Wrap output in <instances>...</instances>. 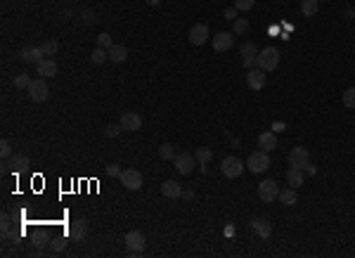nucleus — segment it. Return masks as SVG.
Listing matches in <instances>:
<instances>
[{
    "instance_id": "obj_37",
    "label": "nucleus",
    "mask_w": 355,
    "mask_h": 258,
    "mask_svg": "<svg viewBox=\"0 0 355 258\" xmlns=\"http://www.w3.org/2000/svg\"><path fill=\"white\" fill-rule=\"evenodd\" d=\"M121 123H119V126H107V128H104V135L107 137H116V135H121Z\"/></svg>"
},
{
    "instance_id": "obj_34",
    "label": "nucleus",
    "mask_w": 355,
    "mask_h": 258,
    "mask_svg": "<svg viewBox=\"0 0 355 258\" xmlns=\"http://www.w3.org/2000/svg\"><path fill=\"white\" fill-rule=\"evenodd\" d=\"M256 5V0H234V10L237 12H246V10H251Z\"/></svg>"
},
{
    "instance_id": "obj_35",
    "label": "nucleus",
    "mask_w": 355,
    "mask_h": 258,
    "mask_svg": "<svg viewBox=\"0 0 355 258\" xmlns=\"http://www.w3.org/2000/svg\"><path fill=\"white\" fill-rule=\"evenodd\" d=\"M0 156H3V159H10V156H12V145H10V140H3V142H0Z\"/></svg>"
},
{
    "instance_id": "obj_21",
    "label": "nucleus",
    "mask_w": 355,
    "mask_h": 258,
    "mask_svg": "<svg viewBox=\"0 0 355 258\" xmlns=\"http://www.w3.org/2000/svg\"><path fill=\"white\" fill-rule=\"evenodd\" d=\"M303 180H306V173H303V168H299V166H289V170H287V183H289V187L299 190L301 185H303Z\"/></svg>"
},
{
    "instance_id": "obj_3",
    "label": "nucleus",
    "mask_w": 355,
    "mask_h": 258,
    "mask_svg": "<svg viewBox=\"0 0 355 258\" xmlns=\"http://www.w3.org/2000/svg\"><path fill=\"white\" fill-rule=\"evenodd\" d=\"M119 180H121V185L126 187V190H130V192L140 190V187H142V183H144V180H142V173H140V170H135V168L121 170Z\"/></svg>"
},
{
    "instance_id": "obj_33",
    "label": "nucleus",
    "mask_w": 355,
    "mask_h": 258,
    "mask_svg": "<svg viewBox=\"0 0 355 258\" xmlns=\"http://www.w3.org/2000/svg\"><path fill=\"white\" fill-rule=\"evenodd\" d=\"M343 104H346L348 109H355V85L343 93Z\"/></svg>"
},
{
    "instance_id": "obj_10",
    "label": "nucleus",
    "mask_w": 355,
    "mask_h": 258,
    "mask_svg": "<svg viewBox=\"0 0 355 258\" xmlns=\"http://www.w3.org/2000/svg\"><path fill=\"white\" fill-rule=\"evenodd\" d=\"M239 57H242V67L253 69L256 67V60H258V48L253 43H244L242 50H239Z\"/></svg>"
},
{
    "instance_id": "obj_14",
    "label": "nucleus",
    "mask_w": 355,
    "mask_h": 258,
    "mask_svg": "<svg viewBox=\"0 0 355 258\" xmlns=\"http://www.w3.org/2000/svg\"><path fill=\"white\" fill-rule=\"evenodd\" d=\"M306 163H310V152L306 147H294V150L289 152V166L306 168Z\"/></svg>"
},
{
    "instance_id": "obj_42",
    "label": "nucleus",
    "mask_w": 355,
    "mask_h": 258,
    "mask_svg": "<svg viewBox=\"0 0 355 258\" xmlns=\"http://www.w3.org/2000/svg\"><path fill=\"white\" fill-rule=\"evenodd\" d=\"M83 17H85V19H83L85 24H93V21H95V14L93 12H83Z\"/></svg>"
},
{
    "instance_id": "obj_23",
    "label": "nucleus",
    "mask_w": 355,
    "mask_h": 258,
    "mask_svg": "<svg viewBox=\"0 0 355 258\" xmlns=\"http://www.w3.org/2000/svg\"><path fill=\"white\" fill-rule=\"evenodd\" d=\"M19 57H21V62H28V64H31V62H34V64H38L41 60H45V54H43L41 45H38V48H24L19 52Z\"/></svg>"
},
{
    "instance_id": "obj_43",
    "label": "nucleus",
    "mask_w": 355,
    "mask_h": 258,
    "mask_svg": "<svg viewBox=\"0 0 355 258\" xmlns=\"http://www.w3.org/2000/svg\"><path fill=\"white\" fill-rule=\"evenodd\" d=\"M144 3H147V5H159L161 0H144Z\"/></svg>"
},
{
    "instance_id": "obj_13",
    "label": "nucleus",
    "mask_w": 355,
    "mask_h": 258,
    "mask_svg": "<svg viewBox=\"0 0 355 258\" xmlns=\"http://www.w3.org/2000/svg\"><path fill=\"white\" fill-rule=\"evenodd\" d=\"M121 128L128 130V133H135V130L142 128V116L135 114V111H126V114H121Z\"/></svg>"
},
{
    "instance_id": "obj_40",
    "label": "nucleus",
    "mask_w": 355,
    "mask_h": 258,
    "mask_svg": "<svg viewBox=\"0 0 355 258\" xmlns=\"http://www.w3.org/2000/svg\"><path fill=\"white\" fill-rule=\"evenodd\" d=\"M52 249H55V251H64V239H52Z\"/></svg>"
},
{
    "instance_id": "obj_1",
    "label": "nucleus",
    "mask_w": 355,
    "mask_h": 258,
    "mask_svg": "<svg viewBox=\"0 0 355 258\" xmlns=\"http://www.w3.org/2000/svg\"><path fill=\"white\" fill-rule=\"evenodd\" d=\"M256 67L263 69V71H275L280 67V50L277 48H263L258 52V60H256Z\"/></svg>"
},
{
    "instance_id": "obj_30",
    "label": "nucleus",
    "mask_w": 355,
    "mask_h": 258,
    "mask_svg": "<svg viewBox=\"0 0 355 258\" xmlns=\"http://www.w3.org/2000/svg\"><path fill=\"white\" fill-rule=\"evenodd\" d=\"M194 159H197V161L201 163V166H206V163H209V161L213 159V152L209 150V147H199L197 154H194Z\"/></svg>"
},
{
    "instance_id": "obj_18",
    "label": "nucleus",
    "mask_w": 355,
    "mask_h": 258,
    "mask_svg": "<svg viewBox=\"0 0 355 258\" xmlns=\"http://www.w3.org/2000/svg\"><path fill=\"white\" fill-rule=\"evenodd\" d=\"M31 242H34L36 249H48L50 244H52V237H50V232L45 230V227H36L34 235H31Z\"/></svg>"
},
{
    "instance_id": "obj_41",
    "label": "nucleus",
    "mask_w": 355,
    "mask_h": 258,
    "mask_svg": "<svg viewBox=\"0 0 355 258\" xmlns=\"http://www.w3.org/2000/svg\"><path fill=\"white\" fill-rule=\"evenodd\" d=\"M303 173H308V176H315V173H317V168H315L313 163H306V168H303Z\"/></svg>"
},
{
    "instance_id": "obj_31",
    "label": "nucleus",
    "mask_w": 355,
    "mask_h": 258,
    "mask_svg": "<svg viewBox=\"0 0 355 258\" xmlns=\"http://www.w3.org/2000/svg\"><path fill=\"white\" fill-rule=\"evenodd\" d=\"M31 81H34V78H31L28 74H17V76H14V88L24 90V88H28V85H31Z\"/></svg>"
},
{
    "instance_id": "obj_9",
    "label": "nucleus",
    "mask_w": 355,
    "mask_h": 258,
    "mask_svg": "<svg viewBox=\"0 0 355 258\" xmlns=\"http://www.w3.org/2000/svg\"><path fill=\"white\" fill-rule=\"evenodd\" d=\"M126 246H128L133 253H142L144 246H147V237H144L140 230H130L126 235Z\"/></svg>"
},
{
    "instance_id": "obj_11",
    "label": "nucleus",
    "mask_w": 355,
    "mask_h": 258,
    "mask_svg": "<svg viewBox=\"0 0 355 258\" xmlns=\"http://www.w3.org/2000/svg\"><path fill=\"white\" fill-rule=\"evenodd\" d=\"M234 45V34L232 31H220L213 36V50L216 52H227Z\"/></svg>"
},
{
    "instance_id": "obj_44",
    "label": "nucleus",
    "mask_w": 355,
    "mask_h": 258,
    "mask_svg": "<svg viewBox=\"0 0 355 258\" xmlns=\"http://www.w3.org/2000/svg\"><path fill=\"white\" fill-rule=\"evenodd\" d=\"M317 3H327V0H317Z\"/></svg>"
},
{
    "instance_id": "obj_32",
    "label": "nucleus",
    "mask_w": 355,
    "mask_h": 258,
    "mask_svg": "<svg viewBox=\"0 0 355 258\" xmlns=\"http://www.w3.org/2000/svg\"><path fill=\"white\" fill-rule=\"evenodd\" d=\"M111 45H114V41H111V36H109V34H100V36H97V48L109 50Z\"/></svg>"
},
{
    "instance_id": "obj_25",
    "label": "nucleus",
    "mask_w": 355,
    "mask_h": 258,
    "mask_svg": "<svg viewBox=\"0 0 355 258\" xmlns=\"http://www.w3.org/2000/svg\"><path fill=\"white\" fill-rule=\"evenodd\" d=\"M280 202L284 206H294L299 202V192L294 187H289V190H280Z\"/></svg>"
},
{
    "instance_id": "obj_12",
    "label": "nucleus",
    "mask_w": 355,
    "mask_h": 258,
    "mask_svg": "<svg viewBox=\"0 0 355 258\" xmlns=\"http://www.w3.org/2000/svg\"><path fill=\"white\" fill-rule=\"evenodd\" d=\"M265 71H263V69H249V74H246V85H249V88L251 90H263L265 88Z\"/></svg>"
},
{
    "instance_id": "obj_5",
    "label": "nucleus",
    "mask_w": 355,
    "mask_h": 258,
    "mask_svg": "<svg viewBox=\"0 0 355 258\" xmlns=\"http://www.w3.org/2000/svg\"><path fill=\"white\" fill-rule=\"evenodd\" d=\"M28 168H31V161L24 154H14L10 159H5V163H3V170H10V173H26Z\"/></svg>"
},
{
    "instance_id": "obj_4",
    "label": "nucleus",
    "mask_w": 355,
    "mask_h": 258,
    "mask_svg": "<svg viewBox=\"0 0 355 258\" xmlns=\"http://www.w3.org/2000/svg\"><path fill=\"white\" fill-rule=\"evenodd\" d=\"M220 170H223L225 178H239L244 173V163H242L239 156H225V159L220 161Z\"/></svg>"
},
{
    "instance_id": "obj_19",
    "label": "nucleus",
    "mask_w": 355,
    "mask_h": 258,
    "mask_svg": "<svg viewBox=\"0 0 355 258\" xmlns=\"http://www.w3.org/2000/svg\"><path fill=\"white\" fill-rule=\"evenodd\" d=\"M161 194L168 199H180L185 192H183V187H180V183H175V180H164V183H161Z\"/></svg>"
},
{
    "instance_id": "obj_16",
    "label": "nucleus",
    "mask_w": 355,
    "mask_h": 258,
    "mask_svg": "<svg viewBox=\"0 0 355 258\" xmlns=\"http://www.w3.org/2000/svg\"><path fill=\"white\" fill-rule=\"evenodd\" d=\"M187 38H190L192 45H204V43L209 41V26H206V24H194V26L190 28Z\"/></svg>"
},
{
    "instance_id": "obj_22",
    "label": "nucleus",
    "mask_w": 355,
    "mask_h": 258,
    "mask_svg": "<svg viewBox=\"0 0 355 258\" xmlns=\"http://www.w3.org/2000/svg\"><path fill=\"white\" fill-rule=\"evenodd\" d=\"M251 227H253V232H256L260 239H268L270 235H273V225L268 223V220H260V218H253Z\"/></svg>"
},
{
    "instance_id": "obj_29",
    "label": "nucleus",
    "mask_w": 355,
    "mask_h": 258,
    "mask_svg": "<svg viewBox=\"0 0 355 258\" xmlns=\"http://www.w3.org/2000/svg\"><path fill=\"white\" fill-rule=\"evenodd\" d=\"M90 60H93V64H104V62L109 60V50L95 48V50H93V54H90Z\"/></svg>"
},
{
    "instance_id": "obj_6",
    "label": "nucleus",
    "mask_w": 355,
    "mask_h": 258,
    "mask_svg": "<svg viewBox=\"0 0 355 258\" xmlns=\"http://www.w3.org/2000/svg\"><path fill=\"white\" fill-rule=\"evenodd\" d=\"M88 230H90L88 220H85V218H76V220H71V225H69V239H71V242H83V239L88 237Z\"/></svg>"
},
{
    "instance_id": "obj_15",
    "label": "nucleus",
    "mask_w": 355,
    "mask_h": 258,
    "mask_svg": "<svg viewBox=\"0 0 355 258\" xmlns=\"http://www.w3.org/2000/svg\"><path fill=\"white\" fill-rule=\"evenodd\" d=\"M173 163H175V170L178 173H183V176H187V173H192L194 170V163H197V159L192 154H178L175 159H173Z\"/></svg>"
},
{
    "instance_id": "obj_17",
    "label": "nucleus",
    "mask_w": 355,
    "mask_h": 258,
    "mask_svg": "<svg viewBox=\"0 0 355 258\" xmlns=\"http://www.w3.org/2000/svg\"><path fill=\"white\" fill-rule=\"evenodd\" d=\"M36 74L41 76V78H52V76L57 74V64L52 57H45V60H41L38 64H36Z\"/></svg>"
},
{
    "instance_id": "obj_20",
    "label": "nucleus",
    "mask_w": 355,
    "mask_h": 258,
    "mask_svg": "<svg viewBox=\"0 0 355 258\" xmlns=\"http://www.w3.org/2000/svg\"><path fill=\"white\" fill-rule=\"evenodd\" d=\"M258 147L263 152L277 150V135H275V130H265V133H260V135H258Z\"/></svg>"
},
{
    "instance_id": "obj_2",
    "label": "nucleus",
    "mask_w": 355,
    "mask_h": 258,
    "mask_svg": "<svg viewBox=\"0 0 355 258\" xmlns=\"http://www.w3.org/2000/svg\"><path fill=\"white\" fill-rule=\"evenodd\" d=\"M246 168H249V173H263V170H268L270 168V156H268V152H263V150L251 152L249 159H246Z\"/></svg>"
},
{
    "instance_id": "obj_38",
    "label": "nucleus",
    "mask_w": 355,
    "mask_h": 258,
    "mask_svg": "<svg viewBox=\"0 0 355 258\" xmlns=\"http://www.w3.org/2000/svg\"><path fill=\"white\" fill-rule=\"evenodd\" d=\"M107 176H109V178H119V176H121V166H119V163H109V166H107Z\"/></svg>"
},
{
    "instance_id": "obj_39",
    "label": "nucleus",
    "mask_w": 355,
    "mask_h": 258,
    "mask_svg": "<svg viewBox=\"0 0 355 258\" xmlns=\"http://www.w3.org/2000/svg\"><path fill=\"white\" fill-rule=\"evenodd\" d=\"M223 17H225L227 21H234L237 19V10H234V7H227L225 12H223Z\"/></svg>"
},
{
    "instance_id": "obj_7",
    "label": "nucleus",
    "mask_w": 355,
    "mask_h": 258,
    "mask_svg": "<svg viewBox=\"0 0 355 258\" xmlns=\"http://www.w3.org/2000/svg\"><path fill=\"white\" fill-rule=\"evenodd\" d=\"M258 197L263 204H270V202H275V199L280 197V187H277V183L275 180H263V183L258 185Z\"/></svg>"
},
{
    "instance_id": "obj_28",
    "label": "nucleus",
    "mask_w": 355,
    "mask_h": 258,
    "mask_svg": "<svg viewBox=\"0 0 355 258\" xmlns=\"http://www.w3.org/2000/svg\"><path fill=\"white\" fill-rule=\"evenodd\" d=\"M41 50H43V54H45V57H55L57 50H60V43H57L55 38H50V41H45L41 45Z\"/></svg>"
},
{
    "instance_id": "obj_26",
    "label": "nucleus",
    "mask_w": 355,
    "mask_h": 258,
    "mask_svg": "<svg viewBox=\"0 0 355 258\" xmlns=\"http://www.w3.org/2000/svg\"><path fill=\"white\" fill-rule=\"evenodd\" d=\"M317 7H320L317 0H301V14H303V17H315V14H317Z\"/></svg>"
},
{
    "instance_id": "obj_8",
    "label": "nucleus",
    "mask_w": 355,
    "mask_h": 258,
    "mask_svg": "<svg viewBox=\"0 0 355 258\" xmlns=\"http://www.w3.org/2000/svg\"><path fill=\"white\" fill-rule=\"evenodd\" d=\"M28 97L34 100V102H45L50 95V88L48 83H45V78H38V81H31V85H28Z\"/></svg>"
},
{
    "instance_id": "obj_27",
    "label": "nucleus",
    "mask_w": 355,
    "mask_h": 258,
    "mask_svg": "<svg viewBox=\"0 0 355 258\" xmlns=\"http://www.w3.org/2000/svg\"><path fill=\"white\" fill-rule=\"evenodd\" d=\"M159 156H161V159H164V161H173V159H175V147H173V145H168V142H164L161 145V147H159Z\"/></svg>"
},
{
    "instance_id": "obj_24",
    "label": "nucleus",
    "mask_w": 355,
    "mask_h": 258,
    "mask_svg": "<svg viewBox=\"0 0 355 258\" xmlns=\"http://www.w3.org/2000/svg\"><path fill=\"white\" fill-rule=\"evenodd\" d=\"M128 60V48L126 45H121V43H114L109 48V62H116V64H121V62Z\"/></svg>"
},
{
    "instance_id": "obj_36",
    "label": "nucleus",
    "mask_w": 355,
    "mask_h": 258,
    "mask_svg": "<svg viewBox=\"0 0 355 258\" xmlns=\"http://www.w3.org/2000/svg\"><path fill=\"white\" fill-rule=\"evenodd\" d=\"M244 31H249V21L246 19H234V31L232 34L237 36V34H244Z\"/></svg>"
}]
</instances>
